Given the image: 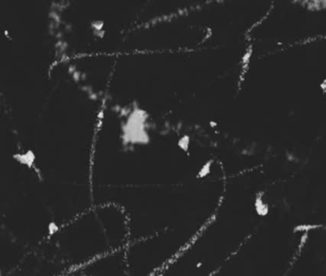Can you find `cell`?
I'll use <instances>...</instances> for the list:
<instances>
[{"mask_svg":"<svg viewBox=\"0 0 326 276\" xmlns=\"http://www.w3.org/2000/svg\"><path fill=\"white\" fill-rule=\"evenodd\" d=\"M58 229H59V227L56 222H53V221L50 222L48 225V235L53 236L54 234H56L58 231Z\"/></svg>","mask_w":326,"mask_h":276,"instance_id":"1","label":"cell"},{"mask_svg":"<svg viewBox=\"0 0 326 276\" xmlns=\"http://www.w3.org/2000/svg\"><path fill=\"white\" fill-rule=\"evenodd\" d=\"M189 137H188V136H184V137H182V138L179 140L178 145H179L181 148H183L184 150H187V149H188V146H189Z\"/></svg>","mask_w":326,"mask_h":276,"instance_id":"2","label":"cell"},{"mask_svg":"<svg viewBox=\"0 0 326 276\" xmlns=\"http://www.w3.org/2000/svg\"><path fill=\"white\" fill-rule=\"evenodd\" d=\"M158 276H163V275H158Z\"/></svg>","mask_w":326,"mask_h":276,"instance_id":"3","label":"cell"}]
</instances>
